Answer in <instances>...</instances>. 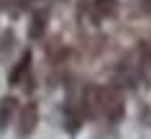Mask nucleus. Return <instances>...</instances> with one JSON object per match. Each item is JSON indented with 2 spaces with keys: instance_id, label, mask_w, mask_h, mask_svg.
<instances>
[{
  "instance_id": "nucleus-1",
  "label": "nucleus",
  "mask_w": 151,
  "mask_h": 139,
  "mask_svg": "<svg viewBox=\"0 0 151 139\" xmlns=\"http://www.w3.org/2000/svg\"><path fill=\"white\" fill-rule=\"evenodd\" d=\"M80 16H87L92 23L113 21L120 13V0H80Z\"/></svg>"
},
{
  "instance_id": "nucleus-2",
  "label": "nucleus",
  "mask_w": 151,
  "mask_h": 139,
  "mask_svg": "<svg viewBox=\"0 0 151 139\" xmlns=\"http://www.w3.org/2000/svg\"><path fill=\"white\" fill-rule=\"evenodd\" d=\"M100 116H105L108 124H118L126 116V98H123V90H118L115 85H103V111Z\"/></svg>"
},
{
  "instance_id": "nucleus-3",
  "label": "nucleus",
  "mask_w": 151,
  "mask_h": 139,
  "mask_svg": "<svg viewBox=\"0 0 151 139\" xmlns=\"http://www.w3.org/2000/svg\"><path fill=\"white\" fill-rule=\"evenodd\" d=\"M103 111V85L97 82H87L82 88V95H80V114H82V121H92L97 119Z\"/></svg>"
},
{
  "instance_id": "nucleus-4",
  "label": "nucleus",
  "mask_w": 151,
  "mask_h": 139,
  "mask_svg": "<svg viewBox=\"0 0 151 139\" xmlns=\"http://www.w3.org/2000/svg\"><path fill=\"white\" fill-rule=\"evenodd\" d=\"M16 134L18 139H28L36 131V126H39V106L33 103V100H28V103H23V106L18 108L16 114Z\"/></svg>"
},
{
  "instance_id": "nucleus-5",
  "label": "nucleus",
  "mask_w": 151,
  "mask_h": 139,
  "mask_svg": "<svg viewBox=\"0 0 151 139\" xmlns=\"http://www.w3.org/2000/svg\"><path fill=\"white\" fill-rule=\"evenodd\" d=\"M18 108H21V100L16 95H3L0 98V134L10 126V121L16 119Z\"/></svg>"
},
{
  "instance_id": "nucleus-6",
  "label": "nucleus",
  "mask_w": 151,
  "mask_h": 139,
  "mask_svg": "<svg viewBox=\"0 0 151 139\" xmlns=\"http://www.w3.org/2000/svg\"><path fill=\"white\" fill-rule=\"evenodd\" d=\"M28 72H31V49H26L23 54L18 57L16 67H13L10 75H8V82H10V85H21V82L28 77Z\"/></svg>"
},
{
  "instance_id": "nucleus-7",
  "label": "nucleus",
  "mask_w": 151,
  "mask_h": 139,
  "mask_svg": "<svg viewBox=\"0 0 151 139\" xmlns=\"http://www.w3.org/2000/svg\"><path fill=\"white\" fill-rule=\"evenodd\" d=\"M44 33H46V13H44V10H36V13L31 16L28 39H31V41H39V39H44Z\"/></svg>"
},
{
  "instance_id": "nucleus-8",
  "label": "nucleus",
  "mask_w": 151,
  "mask_h": 139,
  "mask_svg": "<svg viewBox=\"0 0 151 139\" xmlns=\"http://www.w3.org/2000/svg\"><path fill=\"white\" fill-rule=\"evenodd\" d=\"M31 3H33V0H0V8H3V10H8V16L18 18L21 13H23V10L31 8Z\"/></svg>"
},
{
  "instance_id": "nucleus-9",
  "label": "nucleus",
  "mask_w": 151,
  "mask_h": 139,
  "mask_svg": "<svg viewBox=\"0 0 151 139\" xmlns=\"http://www.w3.org/2000/svg\"><path fill=\"white\" fill-rule=\"evenodd\" d=\"M80 124H82V114L80 108L74 106H64V126L74 134V131H80Z\"/></svg>"
},
{
  "instance_id": "nucleus-10",
  "label": "nucleus",
  "mask_w": 151,
  "mask_h": 139,
  "mask_svg": "<svg viewBox=\"0 0 151 139\" xmlns=\"http://www.w3.org/2000/svg\"><path fill=\"white\" fill-rule=\"evenodd\" d=\"M13 47H16V33L8 28V31L0 33V62H3V59H8V54L13 52Z\"/></svg>"
},
{
  "instance_id": "nucleus-11",
  "label": "nucleus",
  "mask_w": 151,
  "mask_h": 139,
  "mask_svg": "<svg viewBox=\"0 0 151 139\" xmlns=\"http://www.w3.org/2000/svg\"><path fill=\"white\" fill-rule=\"evenodd\" d=\"M128 8H131V13L138 16V18L151 16V0H128Z\"/></svg>"
},
{
  "instance_id": "nucleus-12",
  "label": "nucleus",
  "mask_w": 151,
  "mask_h": 139,
  "mask_svg": "<svg viewBox=\"0 0 151 139\" xmlns=\"http://www.w3.org/2000/svg\"><path fill=\"white\" fill-rule=\"evenodd\" d=\"M138 62L151 70V44H138Z\"/></svg>"
}]
</instances>
